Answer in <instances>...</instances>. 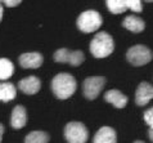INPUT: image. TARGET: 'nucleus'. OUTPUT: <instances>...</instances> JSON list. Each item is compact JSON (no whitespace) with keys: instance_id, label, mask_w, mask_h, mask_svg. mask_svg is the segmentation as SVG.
<instances>
[{"instance_id":"f257e3e1","label":"nucleus","mask_w":153,"mask_h":143,"mask_svg":"<svg viewBox=\"0 0 153 143\" xmlns=\"http://www.w3.org/2000/svg\"><path fill=\"white\" fill-rule=\"evenodd\" d=\"M76 80L70 74L62 72L58 74L52 80V92L58 99H67L75 93L76 90Z\"/></svg>"},{"instance_id":"f03ea898","label":"nucleus","mask_w":153,"mask_h":143,"mask_svg":"<svg viewBox=\"0 0 153 143\" xmlns=\"http://www.w3.org/2000/svg\"><path fill=\"white\" fill-rule=\"evenodd\" d=\"M114 43L112 36L107 32H98L90 41V53L95 58L108 57L113 52Z\"/></svg>"},{"instance_id":"7ed1b4c3","label":"nucleus","mask_w":153,"mask_h":143,"mask_svg":"<svg viewBox=\"0 0 153 143\" xmlns=\"http://www.w3.org/2000/svg\"><path fill=\"white\" fill-rule=\"evenodd\" d=\"M102 16L97 10H85L77 18V28L81 32L90 34L97 31L102 26Z\"/></svg>"},{"instance_id":"20e7f679","label":"nucleus","mask_w":153,"mask_h":143,"mask_svg":"<svg viewBox=\"0 0 153 143\" xmlns=\"http://www.w3.org/2000/svg\"><path fill=\"white\" fill-rule=\"evenodd\" d=\"M65 138L68 143H86L89 132L82 123L71 121L65 127Z\"/></svg>"},{"instance_id":"39448f33","label":"nucleus","mask_w":153,"mask_h":143,"mask_svg":"<svg viewBox=\"0 0 153 143\" xmlns=\"http://www.w3.org/2000/svg\"><path fill=\"white\" fill-rule=\"evenodd\" d=\"M153 58L152 50L146 45H134L126 53V60L133 66H144Z\"/></svg>"},{"instance_id":"423d86ee","label":"nucleus","mask_w":153,"mask_h":143,"mask_svg":"<svg viewBox=\"0 0 153 143\" xmlns=\"http://www.w3.org/2000/svg\"><path fill=\"white\" fill-rule=\"evenodd\" d=\"M104 85H105V77L103 76L86 77L82 83V94L85 95V98L93 101L100 94Z\"/></svg>"},{"instance_id":"0eeeda50","label":"nucleus","mask_w":153,"mask_h":143,"mask_svg":"<svg viewBox=\"0 0 153 143\" xmlns=\"http://www.w3.org/2000/svg\"><path fill=\"white\" fill-rule=\"evenodd\" d=\"M54 61L58 63H68L71 66H80L85 61V56L81 50H71L66 48H61L54 53Z\"/></svg>"},{"instance_id":"6e6552de","label":"nucleus","mask_w":153,"mask_h":143,"mask_svg":"<svg viewBox=\"0 0 153 143\" xmlns=\"http://www.w3.org/2000/svg\"><path fill=\"white\" fill-rule=\"evenodd\" d=\"M18 88L22 93L32 95V94H36L37 92L40 90L41 81H40V79L36 77V76H27L22 80H19Z\"/></svg>"},{"instance_id":"1a4fd4ad","label":"nucleus","mask_w":153,"mask_h":143,"mask_svg":"<svg viewBox=\"0 0 153 143\" xmlns=\"http://www.w3.org/2000/svg\"><path fill=\"white\" fill-rule=\"evenodd\" d=\"M42 61H44V58L37 52L23 53V54H21L18 58L19 65L22 66L23 69H39L42 65Z\"/></svg>"},{"instance_id":"9d476101","label":"nucleus","mask_w":153,"mask_h":143,"mask_svg":"<svg viewBox=\"0 0 153 143\" xmlns=\"http://www.w3.org/2000/svg\"><path fill=\"white\" fill-rule=\"evenodd\" d=\"M153 98V86L149 83H140L137 93H135V103L138 106H146Z\"/></svg>"},{"instance_id":"9b49d317","label":"nucleus","mask_w":153,"mask_h":143,"mask_svg":"<svg viewBox=\"0 0 153 143\" xmlns=\"http://www.w3.org/2000/svg\"><path fill=\"white\" fill-rule=\"evenodd\" d=\"M27 121V113H26V108L23 106H16L12 111V116H10V125L13 129H21L26 125Z\"/></svg>"},{"instance_id":"f8f14e48","label":"nucleus","mask_w":153,"mask_h":143,"mask_svg":"<svg viewBox=\"0 0 153 143\" xmlns=\"http://www.w3.org/2000/svg\"><path fill=\"white\" fill-rule=\"evenodd\" d=\"M93 143H117L116 132L111 127H102L95 133Z\"/></svg>"},{"instance_id":"ddd939ff","label":"nucleus","mask_w":153,"mask_h":143,"mask_svg":"<svg viewBox=\"0 0 153 143\" xmlns=\"http://www.w3.org/2000/svg\"><path fill=\"white\" fill-rule=\"evenodd\" d=\"M104 101L108 103L113 104L116 108H124L127 104V97L125 94H122L120 90L117 89H111L104 94Z\"/></svg>"},{"instance_id":"4468645a","label":"nucleus","mask_w":153,"mask_h":143,"mask_svg":"<svg viewBox=\"0 0 153 143\" xmlns=\"http://www.w3.org/2000/svg\"><path fill=\"white\" fill-rule=\"evenodd\" d=\"M122 26H124L126 30H129L131 32H135V34H139L144 30L146 27V23L142 18L139 17H135V16H127L126 18L122 21Z\"/></svg>"},{"instance_id":"2eb2a0df","label":"nucleus","mask_w":153,"mask_h":143,"mask_svg":"<svg viewBox=\"0 0 153 143\" xmlns=\"http://www.w3.org/2000/svg\"><path fill=\"white\" fill-rule=\"evenodd\" d=\"M17 95L16 86L12 83H0V101L9 102Z\"/></svg>"},{"instance_id":"dca6fc26","label":"nucleus","mask_w":153,"mask_h":143,"mask_svg":"<svg viewBox=\"0 0 153 143\" xmlns=\"http://www.w3.org/2000/svg\"><path fill=\"white\" fill-rule=\"evenodd\" d=\"M14 74V65L8 58H0V80H8Z\"/></svg>"},{"instance_id":"f3484780","label":"nucleus","mask_w":153,"mask_h":143,"mask_svg":"<svg viewBox=\"0 0 153 143\" xmlns=\"http://www.w3.org/2000/svg\"><path fill=\"white\" fill-rule=\"evenodd\" d=\"M48 142H49V134L42 132V130L31 132L25 138V143H48Z\"/></svg>"},{"instance_id":"a211bd4d","label":"nucleus","mask_w":153,"mask_h":143,"mask_svg":"<svg viewBox=\"0 0 153 143\" xmlns=\"http://www.w3.org/2000/svg\"><path fill=\"white\" fill-rule=\"evenodd\" d=\"M105 4H107L108 10L111 12V13H113V14L124 13V12L127 9L126 1H121V0H108Z\"/></svg>"},{"instance_id":"6ab92c4d","label":"nucleus","mask_w":153,"mask_h":143,"mask_svg":"<svg viewBox=\"0 0 153 143\" xmlns=\"http://www.w3.org/2000/svg\"><path fill=\"white\" fill-rule=\"evenodd\" d=\"M126 5L127 9H131L134 13H140L143 10L142 1H139V0H126Z\"/></svg>"},{"instance_id":"aec40b11","label":"nucleus","mask_w":153,"mask_h":143,"mask_svg":"<svg viewBox=\"0 0 153 143\" xmlns=\"http://www.w3.org/2000/svg\"><path fill=\"white\" fill-rule=\"evenodd\" d=\"M144 121H146V124L149 127V129H153V107L148 108V110L144 112Z\"/></svg>"},{"instance_id":"412c9836","label":"nucleus","mask_w":153,"mask_h":143,"mask_svg":"<svg viewBox=\"0 0 153 143\" xmlns=\"http://www.w3.org/2000/svg\"><path fill=\"white\" fill-rule=\"evenodd\" d=\"M21 1H5L7 5H9V7H14V5H18Z\"/></svg>"},{"instance_id":"4be33fe9","label":"nucleus","mask_w":153,"mask_h":143,"mask_svg":"<svg viewBox=\"0 0 153 143\" xmlns=\"http://www.w3.org/2000/svg\"><path fill=\"white\" fill-rule=\"evenodd\" d=\"M3 133H4V127H3V124H0V143H1V137H3Z\"/></svg>"},{"instance_id":"5701e85b","label":"nucleus","mask_w":153,"mask_h":143,"mask_svg":"<svg viewBox=\"0 0 153 143\" xmlns=\"http://www.w3.org/2000/svg\"><path fill=\"white\" fill-rule=\"evenodd\" d=\"M148 136H149V139L153 142V129H149V132H148Z\"/></svg>"},{"instance_id":"b1692460","label":"nucleus","mask_w":153,"mask_h":143,"mask_svg":"<svg viewBox=\"0 0 153 143\" xmlns=\"http://www.w3.org/2000/svg\"><path fill=\"white\" fill-rule=\"evenodd\" d=\"M1 18H3V7L0 4V21H1Z\"/></svg>"},{"instance_id":"393cba45","label":"nucleus","mask_w":153,"mask_h":143,"mask_svg":"<svg viewBox=\"0 0 153 143\" xmlns=\"http://www.w3.org/2000/svg\"><path fill=\"white\" fill-rule=\"evenodd\" d=\"M134 143H144V142H143V141H135Z\"/></svg>"}]
</instances>
